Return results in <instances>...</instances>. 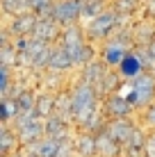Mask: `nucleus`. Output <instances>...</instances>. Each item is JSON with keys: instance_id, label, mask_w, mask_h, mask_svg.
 <instances>
[{"instance_id": "obj_1", "label": "nucleus", "mask_w": 155, "mask_h": 157, "mask_svg": "<svg viewBox=\"0 0 155 157\" xmlns=\"http://www.w3.org/2000/svg\"><path fill=\"white\" fill-rule=\"evenodd\" d=\"M100 107H103V100L91 84L78 82L71 89V121L78 128H82Z\"/></svg>"}, {"instance_id": "obj_2", "label": "nucleus", "mask_w": 155, "mask_h": 157, "mask_svg": "<svg viewBox=\"0 0 155 157\" xmlns=\"http://www.w3.org/2000/svg\"><path fill=\"white\" fill-rule=\"evenodd\" d=\"M123 28H126V16H119L112 7H107L100 16H96L94 21L84 23V32H87L89 43H100V46Z\"/></svg>"}, {"instance_id": "obj_3", "label": "nucleus", "mask_w": 155, "mask_h": 157, "mask_svg": "<svg viewBox=\"0 0 155 157\" xmlns=\"http://www.w3.org/2000/svg\"><path fill=\"white\" fill-rule=\"evenodd\" d=\"M135 48V41H132V30L123 28L119 30L112 39H107L103 46L98 48V59L105 64L107 68H119V64L126 59V55Z\"/></svg>"}, {"instance_id": "obj_4", "label": "nucleus", "mask_w": 155, "mask_h": 157, "mask_svg": "<svg viewBox=\"0 0 155 157\" xmlns=\"http://www.w3.org/2000/svg\"><path fill=\"white\" fill-rule=\"evenodd\" d=\"M14 132L18 134L21 148H30L37 141L46 137V121L37 112H28V114H18L14 121Z\"/></svg>"}, {"instance_id": "obj_5", "label": "nucleus", "mask_w": 155, "mask_h": 157, "mask_svg": "<svg viewBox=\"0 0 155 157\" xmlns=\"http://www.w3.org/2000/svg\"><path fill=\"white\" fill-rule=\"evenodd\" d=\"M126 84L137 96V112L146 109L148 105L155 102V73L153 71H144L139 78H135L132 82H126Z\"/></svg>"}, {"instance_id": "obj_6", "label": "nucleus", "mask_w": 155, "mask_h": 157, "mask_svg": "<svg viewBox=\"0 0 155 157\" xmlns=\"http://www.w3.org/2000/svg\"><path fill=\"white\" fill-rule=\"evenodd\" d=\"M52 21H57L62 28L82 23V0H55Z\"/></svg>"}, {"instance_id": "obj_7", "label": "nucleus", "mask_w": 155, "mask_h": 157, "mask_svg": "<svg viewBox=\"0 0 155 157\" xmlns=\"http://www.w3.org/2000/svg\"><path fill=\"white\" fill-rule=\"evenodd\" d=\"M87 43H89V39H87V32H84L82 23L64 28L62 39H60V46L73 57V64H76V59L80 57V52L84 50V46H87Z\"/></svg>"}, {"instance_id": "obj_8", "label": "nucleus", "mask_w": 155, "mask_h": 157, "mask_svg": "<svg viewBox=\"0 0 155 157\" xmlns=\"http://www.w3.org/2000/svg\"><path fill=\"white\" fill-rule=\"evenodd\" d=\"M103 112L107 116V121H114V118H135V114H137V109L126 100L123 94L107 96L103 100Z\"/></svg>"}, {"instance_id": "obj_9", "label": "nucleus", "mask_w": 155, "mask_h": 157, "mask_svg": "<svg viewBox=\"0 0 155 157\" xmlns=\"http://www.w3.org/2000/svg\"><path fill=\"white\" fill-rule=\"evenodd\" d=\"M137 118H114V121H107V125H105V132L110 134L114 141H119L121 146H126L130 141L132 132L137 130Z\"/></svg>"}, {"instance_id": "obj_10", "label": "nucleus", "mask_w": 155, "mask_h": 157, "mask_svg": "<svg viewBox=\"0 0 155 157\" xmlns=\"http://www.w3.org/2000/svg\"><path fill=\"white\" fill-rule=\"evenodd\" d=\"M62 32H64V28L57 23V21H52V18H39V21H37V25H34L32 36L39 39V41H44V43L55 46V43H60V39H62Z\"/></svg>"}, {"instance_id": "obj_11", "label": "nucleus", "mask_w": 155, "mask_h": 157, "mask_svg": "<svg viewBox=\"0 0 155 157\" xmlns=\"http://www.w3.org/2000/svg\"><path fill=\"white\" fill-rule=\"evenodd\" d=\"M37 21H39V16H37L34 12H30V14H23V16H16V18H9V25H7L5 30L9 32V36H12V39L32 36Z\"/></svg>"}, {"instance_id": "obj_12", "label": "nucleus", "mask_w": 155, "mask_h": 157, "mask_svg": "<svg viewBox=\"0 0 155 157\" xmlns=\"http://www.w3.org/2000/svg\"><path fill=\"white\" fill-rule=\"evenodd\" d=\"M96 155L98 157H123V146L110 137L107 132L96 134Z\"/></svg>"}, {"instance_id": "obj_13", "label": "nucleus", "mask_w": 155, "mask_h": 157, "mask_svg": "<svg viewBox=\"0 0 155 157\" xmlns=\"http://www.w3.org/2000/svg\"><path fill=\"white\" fill-rule=\"evenodd\" d=\"M116 71H119V75L123 78V82H132L135 78H139V75L144 73V66H141L139 57H137L135 48L126 55V59L119 64V68H116Z\"/></svg>"}, {"instance_id": "obj_14", "label": "nucleus", "mask_w": 155, "mask_h": 157, "mask_svg": "<svg viewBox=\"0 0 155 157\" xmlns=\"http://www.w3.org/2000/svg\"><path fill=\"white\" fill-rule=\"evenodd\" d=\"M130 30H132L135 46H148L155 39V21H151V18H139Z\"/></svg>"}, {"instance_id": "obj_15", "label": "nucleus", "mask_w": 155, "mask_h": 157, "mask_svg": "<svg viewBox=\"0 0 155 157\" xmlns=\"http://www.w3.org/2000/svg\"><path fill=\"white\" fill-rule=\"evenodd\" d=\"M46 137L57 139V141H66V139H73L71 128H68V121H64L62 116H50L46 118Z\"/></svg>"}, {"instance_id": "obj_16", "label": "nucleus", "mask_w": 155, "mask_h": 157, "mask_svg": "<svg viewBox=\"0 0 155 157\" xmlns=\"http://www.w3.org/2000/svg\"><path fill=\"white\" fill-rule=\"evenodd\" d=\"M110 68L105 66L100 59H94L91 64H87V66L82 68V75H80V82H87V84H91L94 89H98V84L103 82V78H105V73H107Z\"/></svg>"}, {"instance_id": "obj_17", "label": "nucleus", "mask_w": 155, "mask_h": 157, "mask_svg": "<svg viewBox=\"0 0 155 157\" xmlns=\"http://www.w3.org/2000/svg\"><path fill=\"white\" fill-rule=\"evenodd\" d=\"M60 150H62V141L50 139V137H44L41 141H37L34 146H30L28 153L34 155V157H57Z\"/></svg>"}, {"instance_id": "obj_18", "label": "nucleus", "mask_w": 155, "mask_h": 157, "mask_svg": "<svg viewBox=\"0 0 155 157\" xmlns=\"http://www.w3.org/2000/svg\"><path fill=\"white\" fill-rule=\"evenodd\" d=\"M48 68H55V71L62 73V71H71V68H76V64H73V57L64 50L60 43H55V46H52V52H50Z\"/></svg>"}, {"instance_id": "obj_19", "label": "nucleus", "mask_w": 155, "mask_h": 157, "mask_svg": "<svg viewBox=\"0 0 155 157\" xmlns=\"http://www.w3.org/2000/svg\"><path fill=\"white\" fill-rule=\"evenodd\" d=\"M73 144H76V155L78 157H98L96 155V134L78 132L73 137Z\"/></svg>"}, {"instance_id": "obj_20", "label": "nucleus", "mask_w": 155, "mask_h": 157, "mask_svg": "<svg viewBox=\"0 0 155 157\" xmlns=\"http://www.w3.org/2000/svg\"><path fill=\"white\" fill-rule=\"evenodd\" d=\"M18 134L14 132L12 125H2L0 128V153H2V157H9L12 153H18Z\"/></svg>"}, {"instance_id": "obj_21", "label": "nucleus", "mask_w": 155, "mask_h": 157, "mask_svg": "<svg viewBox=\"0 0 155 157\" xmlns=\"http://www.w3.org/2000/svg\"><path fill=\"white\" fill-rule=\"evenodd\" d=\"M37 114H39L41 118H50V116H55V112H57V94H50V91H44V94H39L37 96Z\"/></svg>"}, {"instance_id": "obj_22", "label": "nucleus", "mask_w": 155, "mask_h": 157, "mask_svg": "<svg viewBox=\"0 0 155 157\" xmlns=\"http://www.w3.org/2000/svg\"><path fill=\"white\" fill-rule=\"evenodd\" d=\"M110 7L107 0H82V23H89Z\"/></svg>"}, {"instance_id": "obj_23", "label": "nucleus", "mask_w": 155, "mask_h": 157, "mask_svg": "<svg viewBox=\"0 0 155 157\" xmlns=\"http://www.w3.org/2000/svg\"><path fill=\"white\" fill-rule=\"evenodd\" d=\"M2 5V12L9 16V18H16V16H23L32 12L30 0H0Z\"/></svg>"}, {"instance_id": "obj_24", "label": "nucleus", "mask_w": 155, "mask_h": 157, "mask_svg": "<svg viewBox=\"0 0 155 157\" xmlns=\"http://www.w3.org/2000/svg\"><path fill=\"white\" fill-rule=\"evenodd\" d=\"M110 7L114 9L119 16H126V18H130V16L141 7V0H112Z\"/></svg>"}, {"instance_id": "obj_25", "label": "nucleus", "mask_w": 155, "mask_h": 157, "mask_svg": "<svg viewBox=\"0 0 155 157\" xmlns=\"http://www.w3.org/2000/svg\"><path fill=\"white\" fill-rule=\"evenodd\" d=\"M0 116H2V125H12V121H16L18 105H16L14 98H2V102H0Z\"/></svg>"}, {"instance_id": "obj_26", "label": "nucleus", "mask_w": 155, "mask_h": 157, "mask_svg": "<svg viewBox=\"0 0 155 157\" xmlns=\"http://www.w3.org/2000/svg\"><path fill=\"white\" fill-rule=\"evenodd\" d=\"M137 123H139L146 132H155V102L148 105L146 109L137 112Z\"/></svg>"}, {"instance_id": "obj_27", "label": "nucleus", "mask_w": 155, "mask_h": 157, "mask_svg": "<svg viewBox=\"0 0 155 157\" xmlns=\"http://www.w3.org/2000/svg\"><path fill=\"white\" fill-rule=\"evenodd\" d=\"M0 94L2 98H9L12 94V68L9 66H0Z\"/></svg>"}, {"instance_id": "obj_28", "label": "nucleus", "mask_w": 155, "mask_h": 157, "mask_svg": "<svg viewBox=\"0 0 155 157\" xmlns=\"http://www.w3.org/2000/svg\"><path fill=\"white\" fill-rule=\"evenodd\" d=\"M135 52H137V57H139L144 71H153V73H155V59L151 57L148 48H146V46H135Z\"/></svg>"}, {"instance_id": "obj_29", "label": "nucleus", "mask_w": 155, "mask_h": 157, "mask_svg": "<svg viewBox=\"0 0 155 157\" xmlns=\"http://www.w3.org/2000/svg\"><path fill=\"white\" fill-rule=\"evenodd\" d=\"M144 157H155V132H148L146 148H144Z\"/></svg>"}, {"instance_id": "obj_30", "label": "nucleus", "mask_w": 155, "mask_h": 157, "mask_svg": "<svg viewBox=\"0 0 155 157\" xmlns=\"http://www.w3.org/2000/svg\"><path fill=\"white\" fill-rule=\"evenodd\" d=\"M144 16L151 18V21H155V0H148V2L144 5Z\"/></svg>"}, {"instance_id": "obj_31", "label": "nucleus", "mask_w": 155, "mask_h": 157, "mask_svg": "<svg viewBox=\"0 0 155 157\" xmlns=\"http://www.w3.org/2000/svg\"><path fill=\"white\" fill-rule=\"evenodd\" d=\"M146 48H148V52H151V57L155 59V39H153L151 43H148V46H146Z\"/></svg>"}, {"instance_id": "obj_32", "label": "nucleus", "mask_w": 155, "mask_h": 157, "mask_svg": "<svg viewBox=\"0 0 155 157\" xmlns=\"http://www.w3.org/2000/svg\"><path fill=\"white\" fill-rule=\"evenodd\" d=\"M123 157H135V155H123ZM137 157H144V155H137Z\"/></svg>"}, {"instance_id": "obj_33", "label": "nucleus", "mask_w": 155, "mask_h": 157, "mask_svg": "<svg viewBox=\"0 0 155 157\" xmlns=\"http://www.w3.org/2000/svg\"><path fill=\"white\" fill-rule=\"evenodd\" d=\"M25 150H28V148H25ZM30 157H34V155H30Z\"/></svg>"}, {"instance_id": "obj_34", "label": "nucleus", "mask_w": 155, "mask_h": 157, "mask_svg": "<svg viewBox=\"0 0 155 157\" xmlns=\"http://www.w3.org/2000/svg\"><path fill=\"white\" fill-rule=\"evenodd\" d=\"M146 2H148V0H146Z\"/></svg>"}]
</instances>
